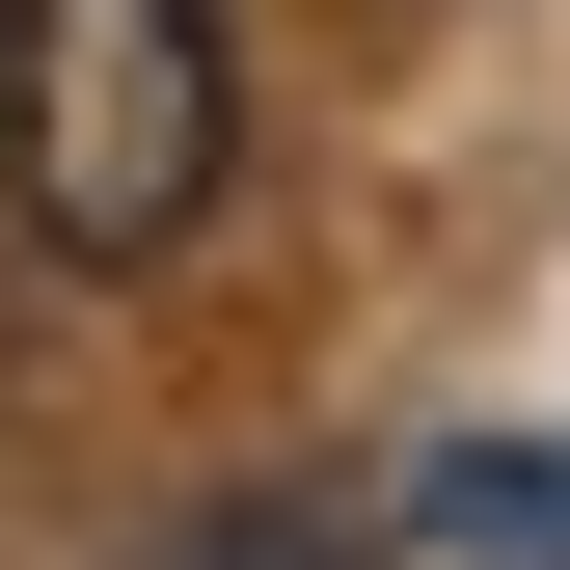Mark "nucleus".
Listing matches in <instances>:
<instances>
[{"mask_svg":"<svg viewBox=\"0 0 570 570\" xmlns=\"http://www.w3.org/2000/svg\"><path fill=\"white\" fill-rule=\"evenodd\" d=\"M245 164V55L218 0H0V190L55 272H164Z\"/></svg>","mask_w":570,"mask_h":570,"instance_id":"1","label":"nucleus"}]
</instances>
